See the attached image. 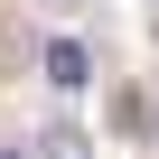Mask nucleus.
Returning a JSON list of instances; mask_svg holds the SVG:
<instances>
[{
  "label": "nucleus",
  "instance_id": "obj_2",
  "mask_svg": "<svg viewBox=\"0 0 159 159\" xmlns=\"http://www.w3.org/2000/svg\"><path fill=\"white\" fill-rule=\"evenodd\" d=\"M38 159H94V150H84V131H75V122H56V131L38 140Z\"/></svg>",
  "mask_w": 159,
  "mask_h": 159
},
{
  "label": "nucleus",
  "instance_id": "obj_4",
  "mask_svg": "<svg viewBox=\"0 0 159 159\" xmlns=\"http://www.w3.org/2000/svg\"><path fill=\"white\" fill-rule=\"evenodd\" d=\"M0 159H19V150H0Z\"/></svg>",
  "mask_w": 159,
  "mask_h": 159
},
{
  "label": "nucleus",
  "instance_id": "obj_3",
  "mask_svg": "<svg viewBox=\"0 0 159 159\" xmlns=\"http://www.w3.org/2000/svg\"><path fill=\"white\" fill-rule=\"evenodd\" d=\"M150 131H159V103H150Z\"/></svg>",
  "mask_w": 159,
  "mask_h": 159
},
{
  "label": "nucleus",
  "instance_id": "obj_1",
  "mask_svg": "<svg viewBox=\"0 0 159 159\" xmlns=\"http://www.w3.org/2000/svg\"><path fill=\"white\" fill-rule=\"evenodd\" d=\"M47 84H56V94H84V84H94L84 38H47Z\"/></svg>",
  "mask_w": 159,
  "mask_h": 159
}]
</instances>
